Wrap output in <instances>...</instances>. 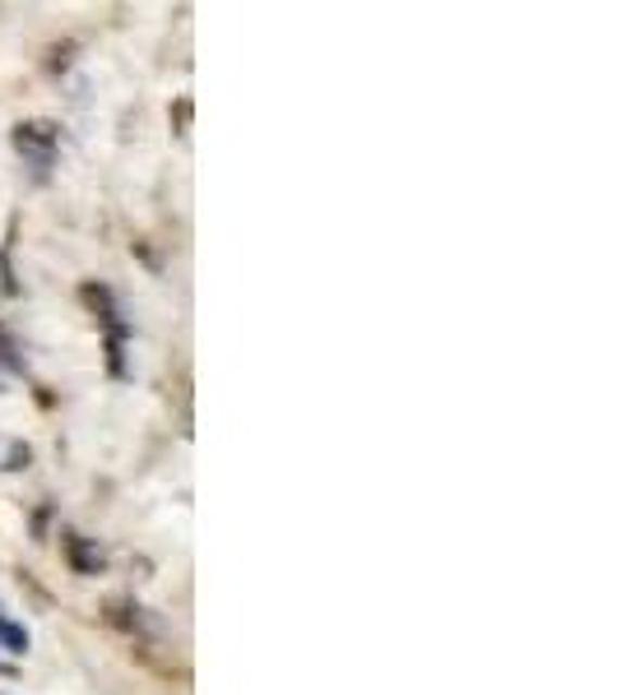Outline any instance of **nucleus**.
I'll list each match as a JSON object with an SVG mask.
<instances>
[{"instance_id": "7ed1b4c3", "label": "nucleus", "mask_w": 617, "mask_h": 695, "mask_svg": "<svg viewBox=\"0 0 617 695\" xmlns=\"http://www.w3.org/2000/svg\"><path fill=\"white\" fill-rule=\"evenodd\" d=\"M0 649H10V654H28V631H24V626H14L5 612H0Z\"/></svg>"}, {"instance_id": "f03ea898", "label": "nucleus", "mask_w": 617, "mask_h": 695, "mask_svg": "<svg viewBox=\"0 0 617 695\" xmlns=\"http://www.w3.org/2000/svg\"><path fill=\"white\" fill-rule=\"evenodd\" d=\"M65 556H71L75 576H98V570L108 566V556H102V547H98V543H89V538H79V533H65Z\"/></svg>"}, {"instance_id": "f257e3e1", "label": "nucleus", "mask_w": 617, "mask_h": 695, "mask_svg": "<svg viewBox=\"0 0 617 695\" xmlns=\"http://www.w3.org/2000/svg\"><path fill=\"white\" fill-rule=\"evenodd\" d=\"M56 144H61V130L51 126V121H24V126H14V149H20L28 163H38V167H51Z\"/></svg>"}]
</instances>
